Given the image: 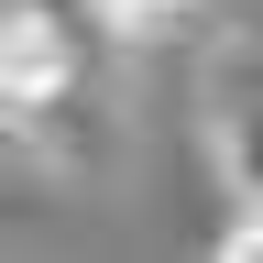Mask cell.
<instances>
[{
    "label": "cell",
    "instance_id": "cell-1",
    "mask_svg": "<svg viewBox=\"0 0 263 263\" xmlns=\"http://www.w3.org/2000/svg\"><path fill=\"white\" fill-rule=\"evenodd\" d=\"M0 132L88 154V22L77 0H0Z\"/></svg>",
    "mask_w": 263,
    "mask_h": 263
},
{
    "label": "cell",
    "instance_id": "cell-2",
    "mask_svg": "<svg viewBox=\"0 0 263 263\" xmlns=\"http://www.w3.org/2000/svg\"><path fill=\"white\" fill-rule=\"evenodd\" d=\"M252 121H263V55H252V33H219V44H209V66H197V143H209V176L230 186V230H219V263H252V241H263Z\"/></svg>",
    "mask_w": 263,
    "mask_h": 263
},
{
    "label": "cell",
    "instance_id": "cell-3",
    "mask_svg": "<svg viewBox=\"0 0 263 263\" xmlns=\"http://www.w3.org/2000/svg\"><path fill=\"white\" fill-rule=\"evenodd\" d=\"M77 22L99 44H121V55H154V44H176V33L209 22V0H77Z\"/></svg>",
    "mask_w": 263,
    "mask_h": 263
}]
</instances>
